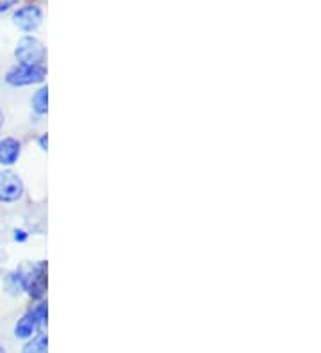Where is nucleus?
I'll return each instance as SVG.
<instances>
[{
    "instance_id": "20e7f679",
    "label": "nucleus",
    "mask_w": 321,
    "mask_h": 353,
    "mask_svg": "<svg viewBox=\"0 0 321 353\" xmlns=\"http://www.w3.org/2000/svg\"><path fill=\"white\" fill-rule=\"evenodd\" d=\"M26 188L20 175L14 172H2L0 173V202L2 203H13L21 199Z\"/></svg>"
},
{
    "instance_id": "6e6552de",
    "label": "nucleus",
    "mask_w": 321,
    "mask_h": 353,
    "mask_svg": "<svg viewBox=\"0 0 321 353\" xmlns=\"http://www.w3.org/2000/svg\"><path fill=\"white\" fill-rule=\"evenodd\" d=\"M30 105H32V111H35L36 114H39V117L47 114V111H48V90L47 88H41V90L36 91L35 97H32V100H30Z\"/></svg>"
},
{
    "instance_id": "9d476101",
    "label": "nucleus",
    "mask_w": 321,
    "mask_h": 353,
    "mask_svg": "<svg viewBox=\"0 0 321 353\" xmlns=\"http://www.w3.org/2000/svg\"><path fill=\"white\" fill-rule=\"evenodd\" d=\"M32 314L36 316V319H38L39 327H43V325H47V303H39V305H36V309L32 310Z\"/></svg>"
},
{
    "instance_id": "f03ea898",
    "label": "nucleus",
    "mask_w": 321,
    "mask_h": 353,
    "mask_svg": "<svg viewBox=\"0 0 321 353\" xmlns=\"http://www.w3.org/2000/svg\"><path fill=\"white\" fill-rule=\"evenodd\" d=\"M47 77V70L43 65H17L6 74V82L9 86L21 88L39 84Z\"/></svg>"
},
{
    "instance_id": "4468645a",
    "label": "nucleus",
    "mask_w": 321,
    "mask_h": 353,
    "mask_svg": "<svg viewBox=\"0 0 321 353\" xmlns=\"http://www.w3.org/2000/svg\"><path fill=\"white\" fill-rule=\"evenodd\" d=\"M39 143H41V148H43V150H47V134H43V136H41V141H39Z\"/></svg>"
},
{
    "instance_id": "f257e3e1",
    "label": "nucleus",
    "mask_w": 321,
    "mask_h": 353,
    "mask_svg": "<svg viewBox=\"0 0 321 353\" xmlns=\"http://www.w3.org/2000/svg\"><path fill=\"white\" fill-rule=\"evenodd\" d=\"M21 291H26L29 296L41 298L47 289V264H23L14 272Z\"/></svg>"
},
{
    "instance_id": "9b49d317",
    "label": "nucleus",
    "mask_w": 321,
    "mask_h": 353,
    "mask_svg": "<svg viewBox=\"0 0 321 353\" xmlns=\"http://www.w3.org/2000/svg\"><path fill=\"white\" fill-rule=\"evenodd\" d=\"M17 2L18 0H0V13H4L8 9H11Z\"/></svg>"
},
{
    "instance_id": "0eeeda50",
    "label": "nucleus",
    "mask_w": 321,
    "mask_h": 353,
    "mask_svg": "<svg viewBox=\"0 0 321 353\" xmlns=\"http://www.w3.org/2000/svg\"><path fill=\"white\" fill-rule=\"evenodd\" d=\"M38 319H36V316L30 310V312L21 316L17 321V325H14V337L17 339H30V337L35 336V332L38 330Z\"/></svg>"
},
{
    "instance_id": "423d86ee",
    "label": "nucleus",
    "mask_w": 321,
    "mask_h": 353,
    "mask_svg": "<svg viewBox=\"0 0 321 353\" xmlns=\"http://www.w3.org/2000/svg\"><path fill=\"white\" fill-rule=\"evenodd\" d=\"M21 155V145L14 138L0 139V166H13Z\"/></svg>"
},
{
    "instance_id": "39448f33",
    "label": "nucleus",
    "mask_w": 321,
    "mask_h": 353,
    "mask_svg": "<svg viewBox=\"0 0 321 353\" xmlns=\"http://www.w3.org/2000/svg\"><path fill=\"white\" fill-rule=\"evenodd\" d=\"M43 22V11L39 6H21L14 11L13 23L23 32H35Z\"/></svg>"
},
{
    "instance_id": "7ed1b4c3",
    "label": "nucleus",
    "mask_w": 321,
    "mask_h": 353,
    "mask_svg": "<svg viewBox=\"0 0 321 353\" xmlns=\"http://www.w3.org/2000/svg\"><path fill=\"white\" fill-rule=\"evenodd\" d=\"M14 57L20 65H41L47 57V50L38 38L23 36L14 48Z\"/></svg>"
},
{
    "instance_id": "2eb2a0df",
    "label": "nucleus",
    "mask_w": 321,
    "mask_h": 353,
    "mask_svg": "<svg viewBox=\"0 0 321 353\" xmlns=\"http://www.w3.org/2000/svg\"><path fill=\"white\" fill-rule=\"evenodd\" d=\"M0 353H6V348L2 345H0Z\"/></svg>"
},
{
    "instance_id": "ddd939ff",
    "label": "nucleus",
    "mask_w": 321,
    "mask_h": 353,
    "mask_svg": "<svg viewBox=\"0 0 321 353\" xmlns=\"http://www.w3.org/2000/svg\"><path fill=\"white\" fill-rule=\"evenodd\" d=\"M4 123H6V112L2 111V108H0V130H2Z\"/></svg>"
},
{
    "instance_id": "1a4fd4ad",
    "label": "nucleus",
    "mask_w": 321,
    "mask_h": 353,
    "mask_svg": "<svg viewBox=\"0 0 321 353\" xmlns=\"http://www.w3.org/2000/svg\"><path fill=\"white\" fill-rule=\"evenodd\" d=\"M21 353H48L47 334H36V336L27 343Z\"/></svg>"
},
{
    "instance_id": "f8f14e48",
    "label": "nucleus",
    "mask_w": 321,
    "mask_h": 353,
    "mask_svg": "<svg viewBox=\"0 0 321 353\" xmlns=\"http://www.w3.org/2000/svg\"><path fill=\"white\" fill-rule=\"evenodd\" d=\"M14 239H17V241H26L27 234L23 232V230H17V232H14Z\"/></svg>"
}]
</instances>
